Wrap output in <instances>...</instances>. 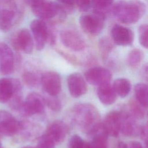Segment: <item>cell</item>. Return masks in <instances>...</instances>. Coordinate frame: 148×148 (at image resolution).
<instances>
[{
    "label": "cell",
    "mask_w": 148,
    "mask_h": 148,
    "mask_svg": "<svg viewBox=\"0 0 148 148\" xmlns=\"http://www.w3.org/2000/svg\"><path fill=\"white\" fill-rule=\"evenodd\" d=\"M73 119L81 131L87 135H95L101 127L98 109L90 103H80L74 106Z\"/></svg>",
    "instance_id": "6da1fadb"
},
{
    "label": "cell",
    "mask_w": 148,
    "mask_h": 148,
    "mask_svg": "<svg viewBox=\"0 0 148 148\" xmlns=\"http://www.w3.org/2000/svg\"><path fill=\"white\" fill-rule=\"evenodd\" d=\"M111 10L121 23L135 24L145 14L146 6L140 0H121L113 4Z\"/></svg>",
    "instance_id": "7a4b0ae2"
},
{
    "label": "cell",
    "mask_w": 148,
    "mask_h": 148,
    "mask_svg": "<svg viewBox=\"0 0 148 148\" xmlns=\"http://www.w3.org/2000/svg\"><path fill=\"white\" fill-rule=\"evenodd\" d=\"M30 8L36 17L44 21H50L55 18L57 20H62L67 14L61 5L49 0H40Z\"/></svg>",
    "instance_id": "3957f363"
},
{
    "label": "cell",
    "mask_w": 148,
    "mask_h": 148,
    "mask_svg": "<svg viewBox=\"0 0 148 148\" xmlns=\"http://www.w3.org/2000/svg\"><path fill=\"white\" fill-rule=\"evenodd\" d=\"M106 16L92 12L82 14L79 18V24L82 29L86 33L93 35H98L102 31Z\"/></svg>",
    "instance_id": "277c9868"
},
{
    "label": "cell",
    "mask_w": 148,
    "mask_h": 148,
    "mask_svg": "<svg viewBox=\"0 0 148 148\" xmlns=\"http://www.w3.org/2000/svg\"><path fill=\"white\" fill-rule=\"evenodd\" d=\"M44 98L35 92L28 94L23 102L20 112L24 116H31L42 113L45 110Z\"/></svg>",
    "instance_id": "5b68a950"
},
{
    "label": "cell",
    "mask_w": 148,
    "mask_h": 148,
    "mask_svg": "<svg viewBox=\"0 0 148 148\" xmlns=\"http://www.w3.org/2000/svg\"><path fill=\"white\" fill-rule=\"evenodd\" d=\"M22 122L17 120L11 113L5 110L0 111V134L12 136L20 132Z\"/></svg>",
    "instance_id": "8992f818"
},
{
    "label": "cell",
    "mask_w": 148,
    "mask_h": 148,
    "mask_svg": "<svg viewBox=\"0 0 148 148\" xmlns=\"http://www.w3.org/2000/svg\"><path fill=\"white\" fill-rule=\"evenodd\" d=\"M30 28L36 49L38 50H42L47 41L49 27L45 21L37 18L31 23Z\"/></svg>",
    "instance_id": "52a82bcc"
},
{
    "label": "cell",
    "mask_w": 148,
    "mask_h": 148,
    "mask_svg": "<svg viewBox=\"0 0 148 148\" xmlns=\"http://www.w3.org/2000/svg\"><path fill=\"white\" fill-rule=\"evenodd\" d=\"M44 91L49 95L57 96L61 89V78L58 73L54 71L45 72L40 79Z\"/></svg>",
    "instance_id": "ba28073f"
},
{
    "label": "cell",
    "mask_w": 148,
    "mask_h": 148,
    "mask_svg": "<svg viewBox=\"0 0 148 148\" xmlns=\"http://www.w3.org/2000/svg\"><path fill=\"white\" fill-rule=\"evenodd\" d=\"M121 114L117 110L109 112L105 117L101 126L103 132L108 136L116 137L119 135L121 129Z\"/></svg>",
    "instance_id": "9c48e42d"
},
{
    "label": "cell",
    "mask_w": 148,
    "mask_h": 148,
    "mask_svg": "<svg viewBox=\"0 0 148 148\" xmlns=\"http://www.w3.org/2000/svg\"><path fill=\"white\" fill-rule=\"evenodd\" d=\"M87 82L94 86L109 83L112 79L110 71L103 67L95 66L88 69L84 73Z\"/></svg>",
    "instance_id": "30bf717a"
},
{
    "label": "cell",
    "mask_w": 148,
    "mask_h": 148,
    "mask_svg": "<svg viewBox=\"0 0 148 148\" xmlns=\"http://www.w3.org/2000/svg\"><path fill=\"white\" fill-rule=\"evenodd\" d=\"M20 82L14 78L2 77L0 79V102L6 103L13 95L21 90Z\"/></svg>",
    "instance_id": "8fae6325"
},
{
    "label": "cell",
    "mask_w": 148,
    "mask_h": 148,
    "mask_svg": "<svg viewBox=\"0 0 148 148\" xmlns=\"http://www.w3.org/2000/svg\"><path fill=\"white\" fill-rule=\"evenodd\" d=\"M60 39L63 45L74 51H80L86 48V43L75 31L65 29L60 34Z\"/></svg>",
    "instance_id": "7c38bea8"
},
{
    "label": "cell",
    "mask_w": 148,
    "mask_h": 148,
    "mask_svg": "<svg viewBox=\"0 0 148 148\" xmlns=\"http://www.w3.org/2000/svg\"><path fill=\"white\" fill-rule=\"evenodd\" d=\"M14 69V57L10 47L5 42L0 43V71L4 75L13 73Z\"/></svg>",
    "instance_id": "4fadbf2b"
},
{
    "label": "cell",
    "mask_w": 148,
    "mask_h": 148,
    "mask_svg": "<svg viewBox=\"0 0 148 148\" xmlns=\"http://www.w3.org/2000/svg\"><path fill=\"white\" fill-rule=\"evenodd\" d=\"M12 43L16 49L24 53L30 54L33 50L34 39L31 34L27 29L23 28L19 30L13 37Z\"/></svg>",
    "instance_id": "5bb4252c"
},
{
    "label": "cell",
    "mask_w": 148,
    "mask_h": 148,
    "mask_svg": "<svg viewBox=\"0 0 148 148\" xmlns=\"http://www.w3.org/2000/svg\"><path fill=\"white\" fill-rule=\"evenodd\" d=\"M112 40L114 43L119 46H131L134 42L133 31L121 25H115L111 30Z\"/></svg>",
    "instance_id": "9a60e30c"
},
{
    "label": "cell",
    "mask_w": 148,
    "mask_h": 148,
    "mask_svg": "<svg viewBox=\"0 0 148 148\" xmlns=\"http://www.w3.org/2000/svg\"><path fill=\"white\" fill-rule=\"evenodd\" d=\"M67 86L70 94L73 98L80 97L86 94L87 91V83L82 74L78 72L68 75Z\"/></svg>",
    "instance_id": "2e32d148"
},
{
    "label": "cell",
    "mask_w": 148,
    "mask_h": 148,
    "mask_svg": "<svg viewBox=\"0 0 148 148\" xmlns=\"http://www.w3.org/2000/svg\"><path fill=\"white\" fill-rule=\"evenodd\" d=\"M68 132V127L63 121L56 120L49 124L44 134L55 145H57L64 140Z\"/></svg>",
    "instance_id": "e0dca14e"
},
{
    "label": "cell",
    "mask_w": 148,
    "mask_h": 148,
    "mask_svg": "<svg viewBox=\"0 0 148 148\" xmlns=\"http://www.w3.org/2000/svg\"><path fill=\"white\" fill-rule=\"evenodd\" d=\"M121 114L120 131L122 134L126 136H134L139 135L140 128L136 123V119L128 112H123Z\"/></svg>",
    "instance_id": "ac0fdd59"
},
{
    "label": "cell",
    "mask_w": 148,
    "mask_h": 148,
    "mask_svg": "<svg viewBox=\"0 0 148 148\" xmlns=\"http://www.w3.org/2000/svg\"><path fill=\"white\" fill-rule=\"evenodd\" d=\"M16 16V8L14 4L9 9H3L0 10V30L6 32L12 27Z\"/></svg>",
    "instance_id": "d6986e66"
},
{
    "label": "cell",
    "mask_w": 148,
    "mask_h": 148,
    "mask_svg": "<svg viewBox=\"0 0 148 148\" xmlns=\"http://www.w3.org/2000/svg\"><path fill=\"white\" fill-rule=\"evenodd\" d=\"M98 97L100 102L105 105H110L116 101L117 95L110 83H105L98 86Z\"/></svg>",
    "instance_id": "ffe728a7"
},
{
    "label": "cell",
    "mask_w": 148,
    "mask_h": 148,
    "mask_svg": "<svg viewBox=\"0 0 148 148\" xmlns=\"http://www.w3.org/2000/svg\"><path fill=\"white\" fill-rule=\"evenodd\" d=\"M112 86L117 95L121 98L127 97L131 89L130 82L125 78H118L116 79Z\"/></svg>",
    "instance_id": "44dd1931"
},
{
    "label": "cell",
    "mask_w": 148,
    "mask_h": 148,
    "mask_svg": "<svg viewBox=\"0 0 148 148\" xmlns=\"http://www.w3.org/2000/svg\"><path fill=\"white\" fill-rule=\"evenodd\" d=\"M113 0H92L91 7L93 12L106 16L112 7Z\"/></svg>",
    "instance_id": "7402d4cb"
},
{
    "label": "cell",
    "mask_w": 148,
    "mask_h": 148,
    "mask_svg": "<svg viewBox=\"0 0 148 148\" xmlns=\"http://www.w3.org/2000/svg\"><path fill=\"white\" fill-rule=\"evenodd\" d=\"M135 95L136 101L143 107L147 106V86L144 83H138L135 86Z\"/></svg>",
    "instance_id": "603a6c76"
},
{
    "label": "cell",
    "mask_w": 148,
    "mask_h": 148,
    "mask_svg": "<svg viewBox=\"0 0 148 148\" xmlns=\"http://www.w3.org/2000/svg\"><path fill=\"white\" fill-rule=\"evenodd\" d=\"M99 50L103 60H106L113 49V42L108 37H103L99 40Z\"/></svg>",
    "instance_id": "cb8c5ba5"
},
{
    "label": "cell",
    "mask_w": 148,
    "mask_h": 148,
    "mask_svg": "<svg viewBox=\"0 0 148 148\" xmlns=\"http://www.w3.org/2000/svg\"><path fill=\"white\" fill-rule=\"evenodd\" d=\"M90 143L91 148H109L108 135L103 131L96 134Z\"/></svg>",
    "instance_id": "d4e9b609"
},
{
    "label": "cell",
    "mask_w": 148,
    "mask_h": 148,
    "mask_svg": "<svg viewBox=\"0 0 148 148\" xmlns=\"http://www.w3.org/2000/svg\"><path fill=\"white\" fill-rule=\"evenodd\" d=\"M143 58V53L139 49H134L130 51L127 56V63L132 66H137L142 61Z\"/></svg>",
    "instance_id": "484cf974"
},
{
    "label": "cell",
    "mask_w": 148,
    "mask_h": 148,
    "mask_svg": "<svg viewBox=\"0 0 148 148\" xmlns=\"http://www.w3.org/2000/svg\"><path fill=\"white\" fill-rule=\"evenodd\" d=\"M129 113L135 119H141L145 116L143 108L136 100H131L128 103Z\"/></svg>",
    "instance_id": "4316f807"
},
{
    "label": "cell",
    "mask_w": 148,
    "mask_h": 148,
    "mask_svg": "<svg viewBox=\"0 0 148 148\" xmlns=\"http://www.w3.org/2000/svg\"><path fill=\"white\" fill-rule=\"evenodd\" d=\"M22 79L24 83L29 87H36L40 81L38 75L31 71H24L22 75Z\"/></svg>",
    "instance_id": "83f0119b"
},
{
    "label": "cell",
    "mask_w": 148,
    "mask_h": 148,
    "mask_svg": "<svg viewBox=\"0 0 148 148\" xmlns=\"http://www.w3.org/2000/svg\"><path fill=\"white\" fill-rule=\"evenodd\" d=\"M139 41L140 45L145 49L148 47V26L146 24H143L138 28Z\"/></svg>",
    "instance_id": "f1b7e54d"
},
{
    "label": "cell",
    "mask_w": 148,
    "mask_h": 148,
    "mask_svg": "<svg viewBox=\"0 0 148 148\" xmlns=\"http://www.w3.org/2000/svg\"><path fill=\"white\" fill-rule=\"evenodd\" d=\"M45 105L51 110L54 112H58L61 109V103L56 96L49 95L44 98Z\"/></svg>",
    "instance_id": "f546056e"
},
{
    "label": "cell",
    "mask_w": 148,
    "mask_h": 148,
    "mask_svg": "<svg viewBox=\"0 0 148 148\" xmlns=\"http://www.w3.org/2000/svg\"><path fill=\"white\" fill-rule=\"evenodd\" d=\"M20 92H15L8 101L10 108L13 110L20 111L22 108L24 101L23 100Z\"/></svg>",
    "instance_id": "4dcf8cb0"
},
{
    "label": "cell",
    "mask_w": 148,
    "mask_h": 148,
    "mask_svg": "<svg viewBox=\"0 0 148 148\" xmlns=\"http://www.w3.org/2000/svg\"><path fill=\"white\" fill-rule=\"evenodd\" d=\"M85 140L77 135H73L70 138L68 142V148H84Z\"/></svg>",
    "instance_id": "1f68e13d"
},
{
    "label": "cell",
    "mask_w": 148,
    "mask_h": 148,
    "mask_svg": "<svg viewBox=\"0 0 148 148\" xmlns=\"http://www.w3.org/2000/svg\"><path fill=\"white\" fill-rule=\"evenodd\" d=\"M55 144L45 134L39 139L36 148H54Z\"/></svg>",
    "instance_id": "d6a6232c"
},
{
    "label": "cell",
    "mask_w": 148,
    "mask_h": 148,
    "mask_svg": "<svg viewBox=\"0 0 148 148\" xmlns=\"http://www.w3.org/2000/svg\"><path fill=\"white\" fill-rule=\"evenodd\" d=\"M92 0H75V4L79 10L82 12H86L91 7Z\"/></svg>",
    "instance_id": "836d02e7"
},
{
    "label": "cell",
    "mask_w": 148,
    "mask_h": 148,
    "mask_svg": "<svg viewBox=\"0 0 148 148\" xmlns=\"http://www.w3.org/2000/svg\"><path fill=\"white\" fill-rule=\"evenodd\" d=\"M57 2L59 3L64 9L66 13H69L73 9L75 4V0H56Z\"/></svg>",
    "instance_id": "e575fe53"
},
{
    "label": "cell",
    "mask_w": 148,
    "mask_h": 148,
    "mask_svg": "<svg viewBox=\"0 0 148 148\" xmlns=\"http://www.w3.org/2000/svg\"><path fill=\"white\" fill-rule=\"evenodd\" d=\"M139 134L141 135L142 139L145 142L146 145H147V125H143L140 128V133Z\"/></svg>",
    "instance_id": "d590c367"
},
{
    "label": "cell",
    "mask_w": 148,
    "mask_h": 148,
    "mask_svg": "<svg viewBox=\"0 0 148 148\" xmlns=\"http://www.w3.org/2000/svg\"><path fill=\"white\" fill-rule=\"evenodd\" d=\"M127 148H143V147L140 142L137 141H132L130 143L129 146H127Z\"/></svg>",
    "instance_id": "8d00e7d4"
},
{
    "label": "cell",
    "mask_w": 148,
    "mask_h": 148,
    "mask_svg": "<svg viewBox=\"0 0 148 148\" xmlns=\"http://www.w3.org/2000/svg\"><path fill=\"white\" fill-rule=\"evenodd\" d=\"M127 145L123 142H120L117 145L116 148H127Z\"/></svg>",
    "instance_id": "74e56055"
},
{
    "label": "cell",
    "mask_w": 148,
    "mask_h": 148,
    "mask_svg": "<svg viewBox=\"0 0 148 148\" xmlns=\"http://www.w3.org/2000/svg\"><path fill=\"white\" fill-rule=\"evenodd\" d=\"M39 1H40V0H25V2H26L29 6H32V5H34V3H35L37 2H38Z\"/></svg>",
    "instance_id": "f35d334b"
},
{
    "label": "cell",
    "mask_w": 148,
    "mask_h": 148,
    "mask_svg": "<svg viewBox=\"0 0 148 148\" xmlns=\"http://www.w3.org/2000/svg\"><path fill=\"white\" fill-rule=\"evenodd\" d=\"M3 1V2L5 3H6L8 5H9L10 6L14 4L13 3V1L14 0H2Z\"/></svg>",
    "instance_id": "ab89813d"
},
{
    "label": "cell",
    "mask_w": 148,
    "mask_h": 148,
    "mask_svg": "<svg viewBox=\"0 0 148 148\" xmlns=\"http://www.w3.org/2000/svg\"><path fill=\"white\" fill-rule=\"evenodd\" d=\"M21 148H36V147H32V146H24V147H23Z\"/></svg>",
    "instance_id": "60d3db41"
},
{
    "label": "cell",
    "mask_w": 148,
    "mask_h": 148,
    "mask_svg": "<svg viewBox=\"0 0 148 148\" xmlns=\"http://www.w3.org/2000/svg\"><path fill=\"white\" fill-rule=\"evenodd\" d=\"M1 135L0 134V136H1ZM1 141H0V146H1Z\"/></svg>",
    "instance_id": "b9f144b4"
},
{
    "label": "cell",
    "mask_w": 148,
    "mask_h": 148,
    "mask_svg": "<svg viewBox=\"0 0 148 148\" xmlns=\"http://www.w3.org/2000/svg\"><path fill=\"white\" fill-rule=\"evenodd\" d=\"M0 148H3V147H2L0 146Z\"/></svg>",
    "instance_id": "7bdbcfd3"
}]
</instances>
